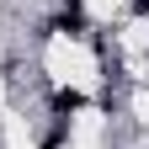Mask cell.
<instances>
[{
  "label": "cell",
  "instance_id": "cell-1",
  "mask_svg": "<svg viewBox=\"0 0 149 149\" xmlns=\"http://www.w3.org/2000/svg\"><path fill=\"white\" fill-rule=\"evenodd\" d=\"M53 107H59V112H74V107H80V96H74V91H59V101H53Z\"/></svg>",
  "mask_w": 149,
  "mask_h": 149
}]
</instances>
